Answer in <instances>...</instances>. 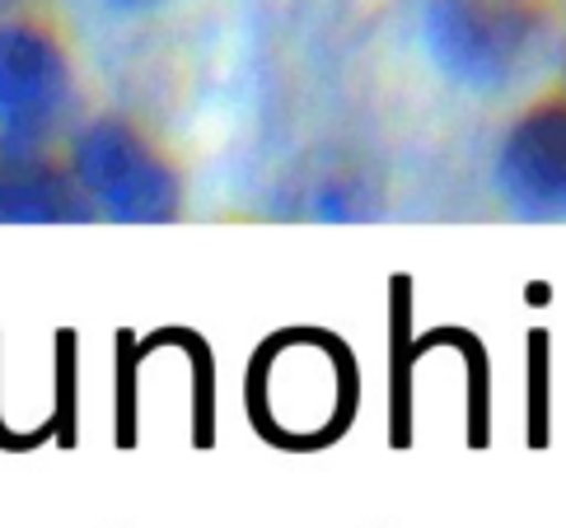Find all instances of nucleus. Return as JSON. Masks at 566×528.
Masks as SVG:
<instances>
[{
    "mask_svg": "<svg viewBox=\"0 0 566 528\" xmlns=\"http://www.w3.org/2000/svg\"><path fill=\"white\" fill-rule=\"evenodd\" d=\"M71 169L80 188L90 192L117 220H169L178 211V178L169 159L123 117H98L71 146Z\"/></svg>",
    "mask_w": 566,
    "mask_h": 528,
    "instance_id": "f257e3e1",
    "label": "nucleus"
},
{
    "mask_svg": "<svg viewBox=\"0 0 566 528\" xmlns=\"http://www.w3.org/2000/svg\"><path fill=\"white\" fill-rule=\"evenodd\" d=\"M71 104V66L33 24H0V136L48 146L52 127Z\"/></svg>",
    "mask_w": 566,
    "mask_h": 528,
    "instance_id": "f03ea898",
    "label": "nucleus"
},
{
    "mask_svg": "<svg viewBox=\"0 0 566 528\" xmlns=\"http://www.w3.org/2000/svg\"><path fill=\"white\" fill-rule=\"evenodd\" d=\"M90 192L75 169L56 165L43 146L0 136V220L19 225H52V220H85Z\"/></svg>",
    "mask_w": 566,
    "mask_h": 528,
    "instance_id": "7ed1b4c3",
    "label": "nucleus"
},
{
    "mask_svg": "<svg viewBox=\"0 0 566 528\" xmlns=\"http://www.w3.org/2000/svg\"><path fill=\"white\" fill-rule=\"evenodd\" d=\"M431 38L463 71L492 66L515 43V10L511 0H436L431 6Z\"/></svg>",
    "mask_w": 566,
    "mask_h": 528,
    "instance_id": "20e7f679",
    "label": "nucleus"
},
{
    "mask_svg": "<svg viewBox=\"0 0 566 528\" xmlns=\"http://www.w3.org/2000/svg\"><path fill=\"white\" fill-rule=\"evenodd\" d=\"M412 276L394 272L389 276V450H412V370H417V347H412Z\"/></svg>",
    "mask_w": 566,
    "mask_h": 528,
    "instance_id": "39448f33",
    "label": "nucleus"
},
{
    "mask_svg": "<svg viewBox=\"0 0 566 528\" xmlns=\"http://www.w3.org/2000/svg\"><path fill=\"white\" fill-rule=\"evenodd\" d=\"M184 351L192 370V450H211L216 444V351L211 341L192 328H155L150 337H140V360H150L155 351Z\"/></svg>",
    "mask_w": 566,
    "mask_h": 528,
    "instance_id": "423d86ee",
    "label": "nucleus"
},
{
    "mask_svg": "<svg viewBox=\"0 0 566 528\" xmlns=\"http://www.w3.org/2000/svg\"><path fill=\"white\" fill-rule=\"evenodd\" d=\"M412 347H417V356H427L436 347H454L463 356V370H469V431H463V440H469V450L482 454L492 444V356L482 347V337L444 323V328L417 337Z\"/></svg>",
    "mask_w": 566,
    "mask_h": 528,
    "instance_id": "0eeeda50",
    "label": "nucleus"
},
{
    "mask_svg": "<svg viewBox=\"0 0 566 528\" xmlns=\"http://www.w3.org/2000/svg\"><path fill=\"white\" fill-rule=\"evenodd\" d=\"M140 337L132 328L113 332V444L117 450H136L140 440V416H136V398H140Z\"/></svg>",
    "mask_w": 566,
    "mask_h": 528,
    "instance_id": "6e6552de",
    "label": "nucleus"
},
{
    "mask_svg": "<svg viewBox=\"0 0 566 528\" xmlns=\"http://www.w3.org/2000/svg\"><path fill=\"white\" fill-rule=\"evenodd\" d=\"M52 383H56V450H75L80 444V332L75 328H56L52 337Z\"/></svg>",
    "mask_w": 566,
    "mask_h": 528,
    "instance_id": "1a4fd4ad",
    "label": "nucleus"
},
{
    "mask_svg": "<svg viewBox=\"0 0 566 528\" xmlns=\"http://www.w3.org/2000/svg\"><path fill=\"white\" fill-rule=\"evenodd\" d=\"M524 347H530V374H524V444L538 454L548 450V351H553V337L548 328H530L524 337Z\"/></svg>",
    "mask_w": 566,
    "mask_h": 528,
    "instance_id": "9d476101",
    "label": "nucleus"
},
{
    "mask_svg": "<svg viewBox=\"0 0 566 528\" xmlns=\"http://www.w3.org/2000/svg\"><path fill=\"white\" fill-rule=\"evenodd\" d=\"M56 440V416H48L43 425H33V431H10L6 416H0V454H33L43 450V444Z\"/></svg>",
    "mask_w": 566,
    "mask_h": 528,
    "instance_id": "9b49d317",
    "label": "nucleus"
},
{
    "mask_svg": "<svg viewBox=\"0 0 566 528\" xmlns=\"http://www.w3.org/2000/svg\"><path fill=\"white\" fill-rule=\"evenodd\" d=\"M548 295H553L548 286H530V304H548Z\"/></svg>",
    "mask_w": 566,
    "mask_h": 528,
    "instance_id": "f8f14e48",
    "label": "nucleus"
},
{
    "mask_svg": "<svg viewBox=\"0 0 566 528\" xmlns=\"http://www.w3.org/2000/svg\"><path fill=\"white\" fill-rule=\"evenodd\" d=\"M117 6H150V0H117Z\"/></svg>",
    "mask_w": 566,
    "mask_h": 528,
    "instance_id": "ddd939ff",
    "label": "nucleus"
}]
</instances>
